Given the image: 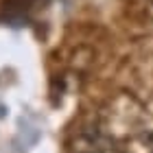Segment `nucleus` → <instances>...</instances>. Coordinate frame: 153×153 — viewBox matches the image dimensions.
Instances as JSON below:
<instances>
[{
	"mask_svg": "<svg viewBox=\"0 0 153 153\" xmlns=\"http://www.w3.org/2000/svg\"><path fill=\"white\" fill-rule=\"evenodd\" d=\"M151 2H153V0H151Z\"/></svg>",
	"mask_w": 153,
	"mask_h": 153,
	"instance_id": "1",
	"label": "nucleus"
}]
</instances>
